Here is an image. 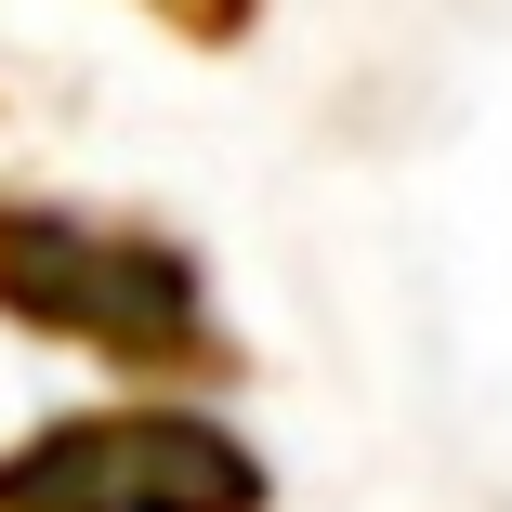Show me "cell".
<instances>
[{"instance_id": "obj_1", "label": "cell", "mask_w": 512, "mask_h": 512, "mask_svg": "<svg viewBox=\"0 0 512 512\" xmlns=\"http://www.w3.org/2000/svg\"><path fill=\"white\" fill-rule=\"evenodd\" d=\"M14 512H40V499H66V512H237L250 499V473L211 447V434H66V460L53 473H14L0 486Z\"/></svg>"}]
</instances>
